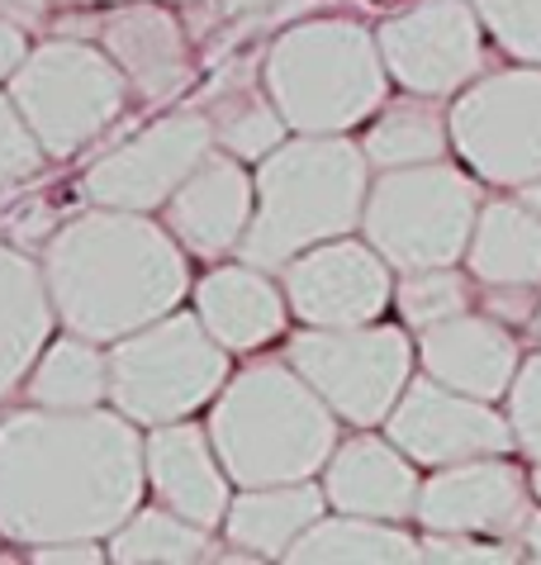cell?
<instances>
[{
  "label": "cell",
  "mask_w": 541,
  "mask_h": 565,
  "mask_svg": "<svg viewBox=\"0 0 541 565\" xmlns=\"http://www.w3.org/2000/svg\"><path fill=\"white\" fill-rule=\"evenodd\" d=\"M34 53L29 49V29L24 20H14V14L0 10V82H10L14 72L24 67V57Z\"/></svg>",
  "instance_id": "e575fe53"
},
{
  "label": "cell",
  "mask_w": 541,
  "mask_h": 565,
  "mask_svg": "<svg viewBox=\"0 0 541 565\" xmlns=\"http://www.w3.org/2000/svg\"><path fill=\"white\" fill-rule=\"evenodd\" d=\"M10 100L20 105L47 157H72L124 115L129 76L105 49H91L82 39H53L39 43L10 76Z\"/></svg>",
  "instance_id": "ba28073f"
},
{
  "label": "cell",
  "mask_w": 541,
  "mask_h": 565,
  "mask_svg": "<svg viewBox=\"0 0 541 565\" xmlns=\"http://www.w3.org/2000/svg\"><path fill=\"white\" fill-rule=\"evenodd\" d=\"M518 556L522 546L499 537H442V532H427L423 542V561H518Z\"/></svg>",
  "instance_id": "836d02e7"
},
{
  "label": "cell",
  "mask_w": 541,
  "mask_h": 565,
  "mask_svg": "<svg viewBox=\"0 0 541 565\" xmlns=\"http://www.w3.org/2000/svg\"><path fill=\"white\" fill-rule=\"evenodd\" d=\"M24 395L39 409H100L109 399V356L82 333L47 342L24 381Z\"/></svg>",
  "instance_id": "4316f807"
},
{
  "label": "cell",
  "mask_w": 541,
  "mask_h": 565,
  "mask_svg": "<svg viewBox=\"0 0 541 565\" xmlns=\"http://www.w3.org/2000/svg\"><path fill=\"white\" fill-rule=\"evenodd\" d=\"M532 490H537V499H541V466H537V476H532Z\"/></svg>",
  "instance_id": "60d3db41"
},
{
  "label": "cell",
  "mask_w": 541,
  "mask_h": 565,
  "mask_svg": "<svg viewBox=\"0 0 541 565\" xmlns=\"http://www.w3.org/2000/svg\"><path fill=\"white\" fill-rule=\"evenodd\" d=\"M371 195L365 148L342 134H305L280 143L257 167V214L243 238V262L285 271L299 253L352 233Z\"/></svg>",
  "instance_id": "3957f363"
},
{
  "label": "cell",
  "mask_w": 541,
  "mask_h": 565,
  "mask_svg": "<svg viewBox=\"0 0 541 565\" xmlns=\"http://www.w3.org/2000/svg\"><path fill=\"white\" fill-rule=\"evenodd\" d=\"M508 57L541 67V0H470Z\"/></svg>",
  "instance_id": "4dcf8cb0"
},
{
  "label": "cell",
  "mask_w": 541,
  "mask_h": 565,
  "mask_svg": "<svg viewBox=\"0 0 541 565\" xmlns=\"http://www.w3.org/2000/svg\"><path fill=\"white\" fill-rule=\"evenodd\" d=\"M508 423H513V443L528 461L541 466V352L528 356L508 390Z\"/></svg>",
  "instance_id": "1f68e13d"
},
{
  "label": "cell",
  "mask_w": 541,
  "mask_h": 565,
  "mask_svg": "<svg viewBox=\"0 0 541 565\" xmlns=\"http://www.w3.org/2000/svg\"><path fill=\"white\" fill-rule=\"evenodd\" d=\"M53 319L57 309L43 266H34V257H24L20 247L0 243V404L24 390L29 371L47 348Z\"/></svg>",
  "instance_id": "603a6c76"
},
{
  "label": "cell",
  "mask_w": 541,
  "mask_h": 565,
  "mask_svg": "<svg viewBox=\"0 0 541 565\" xmlns=\"http://www.w3.org/2000/svg\"><path fill=\"white\" fill-rule=\"evenodd\" d=\"M285 561H305V565H404L423 561V546L409 537L404 527L385 523V518H365V513H342V518H318V523L290 546Z\"/></svg>",
  "instance_id": "d4e9b609"
},
{
  "label": "cell",
  "mask_w": 541,
  "mask_h": 565,
  "mask_svg": "<svg viewBox=\"0 0 541 565\" xmlns=\"http://www.w3.org/2000/svg\"><path fill=\"white\" fill-rule=\"evenodd\" d=\"M204 115L214 119V138L219 148L233 152L237 162H262L285 143V115L276 109V100L252 90V82H219L210 90V109Z\"/></svg>",
  "instance_id": "83f0119b"
},
{
  "label": "cell",
  "mask_w": 541,
  "mask_h": 565,
  "mask_svg": "<svg viewBox=\"0 0 541 565\" xmlns=\"http://www.w3.org/2000/svg\"><path fill=\"white\" fill-rule=\"evenodd\" d=\"M328 490L314 480L295 484H252L229 504L224 532L243 556H290V546L323 518Z\"/></svg>",
  "instance_id": "cb8c5ba5"
},
{
  "label": "cell",
  "mask_w": 541,
  "mask_h": 565,
  "mask_svg": "<svg viewBox=\"0 0 541 565\" xmlns=\"http://www.w3.org/2000/svg\"><path fill=\"white\" fill-rule=\"evenodd\" d=\"M224 385L229 348L200 323V313H167L119 338L109 352V399L142 428L190 418L219 399Z\"/></svg>",
  "instance_id": "8992f818"
},
{
  "label": "cell",
  "mask_w": 541,
  "mask_h": 565,
  "mask_svg": "<svg viewBox=\"0 0 541 565\" xmlns=\"http://www.w3.org/2000/svg\"><path fill=\"white\" fill-rule=\"evenodd\" d=\"M390 443H400L418 466H456V461H480L503 457L513 443V423L489 409V399L460 395L442 381H409V390L385 418Z\"/></svg>",
  "instance_id": "4fadbf2b"
},
{
  "label": "cell",
  "mask_w": 541,
  "mask_h": 565,
  "mask_svg": "<svg viewBox=\"0 0 541 565\" xmlns=\"http://www.w3.org/2000/svg\"><path fill=\"white\" fill-rule=\"evenodd\" d=\"M452 143V115H442L433 105V96H409L380 105V115L371 119L361 148L365 162L380 171L394 167H423V162H442Z\"/></svg>",
  "instance_id": "484cf974"
},
{
  "label": "cell",
  "mask_w": 541,
  "mask_h": 565,
  "mask_svg": "<svg viewBox=\"0 0 541 565\" xmlns=\"http://www.w3.org/2000/svg\"><path fill=\"white\" fill-rule=\"evenodd\" d=\"M480 218V185L452 162L394 167L365 195V243L394 271L456 266Z\"/></svg>",
  "instance_id": "52a82bcc"
},
{
  "label": "cell",
  "mask_w": 541,
  "mask_h": 565,
  "mask_svg": "<svg viewBox=\"0 0 541 565\" xmlns=\"http://www.w3.org/2000/svg\"><path fill=\"white\" fill-rule=\"evenodd\" d=\"M210 437L229 476L252 484L314 480L338 451V414L290 361H262L219 390Z\"/></svg>",
  "instance_id": "277c9868"
},
{
  "label": "cell",
  "mask_w": 541,
  "mask_h": 565,
  "mask_svg": "<svg viewBox=\"0 0 541 565\" xmlns=\"http://www.w3.org/2000/svg\"><path fill=\"white\" fill-rule=\"evenodd\" d=\"M195 313L229 352H257L270 338L285 333L290 300H285V290H276V280L262 266L237 262V266H214L200 280Z\"/></svg>",
  "instance_id": "44dd1931"
},
{
  "label": "cell",
  "mask_w": 541,
  "mask_h": 565,
  "mask_svg": "<svg viewBox=\"0 0 541 565\" xmlns=\"http://www.w3.org/2000/svg\"><path fill=\"white\" fill-rule=\"evenodd\" d=\"M513 542L522 546V556L541 561V509H532L528 518H522V527H518V537H513Z\"/></svg>",
  "instance_id": "f35d334b"
},
{
  "label": "cell",
  "mask_w": 541,
  "mask_h": 565,
  "mask_svg": "<svg viewBox=\"0 0 541 565\" xmlns=\"http://www.w3.org/2000/svg\"><path fill=\"white\" fill-rule=\"evenodd\" d=\"M466 266L485 295H541V214L518 195L480 205Z\"/></svg>",
  "instance_id": "7402d4cb"
},
{
  "label": "cell",
  "mask_w": 541,
  "mask_h": 565,
  "mask_svg": "<svg viewBox=\"0 0 541 565\" xmlns=\"http://www.w3.org/2000/svg\"><path fill=\"white\" fill-rule=\"evenodd\" d=\"M485 20L470 0H423L375 29L390 76L413 96H460L485 72Z\"/></svg>",
  "instance_id": "8fae6325"
},
{
  "label": "cell",
  "mask_w": 541,
  "mask_h": 565,
  "mask_svg": "<svg viewBox=\"0 0 541 565\" xmlns=\"http://www.w3.org/2000/svg\"><path fill=\"white\" fill-rule=\"evenodd\" d=\"M518 200L522 205H532L541 214V181H528V185H518Z\"/></svg>",
  "instance_id": "ab89813d"
},
{
  "label": "cell",
  "mask_w": 541,
  "mask_h": 565,
  "mask_svg": "<svg viewBox=\"0 0 541 565\" xmlns=\"http://www.w3.org/2000/svg\"><path fill=\"white\" fill-rule=\"evenodd\" d=\"M214 148H219L214 119L204 109H181V115L148 124L129 143H119L109 157H100L86 171L82 191L91 205H105V210H138V214L162 210Z\"/></svg>",
  "instance_id": "7c38bea8"
},
{
  "label": "cell",
  "mask_w": 541,
  "mask_h": 565,
  "mask_svg": "<svg viewBox=\"0 0 541 565\" xmlns=\"http://www.w3.org/2000/svg\"><path fill=\"white\" fill-rule=\"evenodd\" d=\"M29 561L43 565H95L105 561L100 542H47V546H29Z\"/></svg>",
  "instance_id": "d590c367"
},
{
  "label": "cell",
  "mask_w": 541,
  "mask_h": 565,
  "mask_svg": "<svg viewBox=\"0 0 541 565\" xmlns=\"http://www.w3.org/2000/svg\"><path fill=\"white\" fill-rule=\"evenodd\" d=\"M452 148L489 185L541 181V67L495 72L470 82L452 105Z\"/></svg>",
  "instance_id": "30bf717a"
},
{
  "label": "cell",
  "mask_w": 541,
  "mask_h": 565,
  "mask_svg": "<svg viewBox=\"0 0 541 565\" xmlns=\"http://www.w3.org/2000/svg\"><path fill=\"white\" fill-rule=\"evenodd\" d=\"M285 361L328 399L342 423L371 428L394 414L409 390L413 342L404 328L390 323H357V328H309L295 333Z\"/></svg>",
  "instance_id": "9c48e42d"
},
{
  "label": "cell",
  "mask_w": 541,
  "mask_h": 565,
  "mask_svg": "<svg viewBox=\"0 0 541 565\" xmlns=\"http://www.w3.org/2000/svg\"><path fill=\"white\" fill-rule=\"evenodd\" d=\"M109 556L124 561V565H138V561H200L210 556V527L190 523L177 509H134L124 518V527L109 537Z\"/></svg>",
  "instance_id": "f1b7e54d"
},
{
  "label": "cell",
  "mask_w": 541,
  "mask_h": 565,
  "mask_svg": "<svg viewBox=\"0 0 541 565\" xmlns=\"http://www.w3.org/2000/svg\"><path fill=\"white\" fill-rule=\"evenodd\" d=\"M43 280L67 333L119 342L167 319L190 290V262L171 228L138 210L67 218L43 247Z\"/></svg>",
  "instance_id": "7a4b0ae2"
},
{
  "label": "cell",
  "mask_w": 541,
  "mask_h": 565,
  "mask_svg": "<svg viewBox=\"0 0 541 565\" xmlns=\"http://www.w3.org/2000/svg\"><path fill=\"white\" fill-rule=\"evenodd\" d=\"M418 361L433 381L460 390L475 399H503L513 390V375L522 366L518 338L495 313H456L418 333Z\"/></svg>",
  "instance_id": "ac0fdd59"
},
{
  "label": "cell",
  "mask_w": 541,
  "mask_h": 565,
  "mask_svg": "<svg viewBox=\"0 0 541 565\" xmlns=\"http://www.w3.org/2000/svg\"><path fill=\"white\" fill-rule=\"evenodd\" d=\"M532 513L528 476L503 461V457H480V461H456L437 466L418 490V523L442 537H499L513 542L522 518Z\"/></svg>",
  "instance_id": "9a60e30c"
},
{
  "label": "cell",
  "mask_w": 541,
  "mask_h": 565,
  "mask_svg": "<svg viewBox=\"0 0 541 565\" xmlns=\"http://www.w3.org/2000/svg\"><path fill=\"white\" fill-rule=\"evenodd\" d=\"M86 6H119V0H0V10L14 14V20H24V24H34L53 10H86Z\"/></svg>",
  "instance_id": "8d00e7d4"
},
{
  "label": "cell",
  "mask_w": 541,
  "mask_h": 565,
  "mask_svg": "<svg viewBox=\"0 0 541 565\" xmlns=\"http://www.w3.org/2000/svg\"><path fill=\"white\" fill-rule=\"evenodd\" d=\"M532 333H537V342H541V309H537V319H532Z\"/></svg>",
  "instance_id": "b9f144b4"
},
{
  "label": "cell",
  "mask_w": 541,
  "mask_h": 565,
  "mask_svg": "<svg viewBox=\"0 0 541 565\" xmlns=\"http://www.w3.org/2000/svg\"><path fill=\"white\" fill-rule=\"evenodd\" d=\"M285 300L309 328L375 323L394 300L390 262L371 243L328 238L285 266Z\"/></svg>",
  "instance_id": "5bb4252c"
},
{
  "label": "cell",
  "mask_w": 541,
  "mask_h": 565,
  "mask_svg": "<svg viewBox=\"0 0 541 565\" xmlns=\"http://www.w3.org/2000/svg\"><path fill=\"white\" fill-rule=\"evenodd\" d=\"M290 6L305 10L309 0H219V14H229V20H270V14H285Z\"/></svg>",
  "instance_id": "74e56055"
},
{
  "label": "cell",
  "mask_w": 541,
  "mask_h": 565,
  "mask_svg": "<svg viewBox=\"0 0 541 565\" xmlns=\"http://www.w3.org/2000/svg\"><path fill=\"white\" fill-rule=\"evenodd\" d=\"M262 82L295 134H347L385 105L390 67L357 20H305L270 43Z\"/></svg>",
  "instance_id": "5b68a950"
},
{
  "label": "cell",
  "mask_w": 541,
  "mask_h": 565,
  "mask_svg": "<svg viewBox=\"0 0 541 565\" xmlns=\"http://www.w3.org/2000/svg\"><path fill=\"white\" fill-rule=\"evenodd\" d=\"M43 143L34 138V129L24 124L20 105H14L10 96H0V191L14 181H24L29 171H39L43 162Z\"/></svg>",
  "instance_id": "d6a6232c"
},
{
  "label": "cell",
  "mask_w": 541,
  "mask_h": 565,
  "mask_svg": "<svg viewBox=\"0 0 541 565\" xmlns=\"http://www.w3.org/2000/svg\"><path fill=\"white\" fill-rule=\"evenodd\" d=\"M167 228L181 238L195 257H224L237 253L257 214V181L243 171L233 152H210L204 162L181 181V191L167 200Z\"/></svg>",
  "instance_id": "e0dca14e"
},
{
  "label": "cell",
  "mask_w": 541,
  "mask_h": 565,
  "mask_svg": "<svg viewBox=\"0 0 541 565\" xmlns=\"http://www.w3.org/2000/svg\"><path fill=\"white\" fill-rule=\"evenodd\" d=\"M95 39L100 49L119 62L129 86L148 105H162L195 82V62H190V43L181 20L167 6H148V0H119L115 10L95 14Z\"/></svg>",
  "instance_id": "2e32d148"
},
{
  "label": "cell",
  "mask_w": 541,
  "mask_h": 565,
  "mask_svg": "<svg viewBox=\"0 0 541 565\" xmlns=\"http://www.w3.org/2000/svg\"><path fill=\"white\" fill-rule=\"evenodd\" d=\"M394 305H400L409 328H433L442 319L470 309V280L456 266H423V271H404V280L394 286Z\"/></svg>",
  "instance_id": "f546056e"
},
{
  "label": "cell",
  "mask_w": 541,
  "mask_h": 565,
  "mask_svg": "<svg viewBox=\"0 0 541 565\" xmlns=\"http://www.w3.org/2000/svg\"><path fill=\"white\" fill-rule=\"evenodd\" d=\"M142 437L119 409L0 418V537L20 546L105 542L142 499Z\"/></svg>",
  "instance_id": "6da1fadb"
},
{
  "label": "cell",
  "mask_w": 541,
  "mask_h": 565,
  "mask_svg": "<svg viewBox=\"0 0 541 565\" xmlns=\"http://www.w3.org/2000/svg\"><path fill=\"white\" fill-rule=\"evenodd\" d=\"M418 461L409 457L400 443H385V437H352L332 451V461L323 466V490L328 504L342 513H365V518H385V523H400V518L418 513Z\"/></svg>",
  "instance_id": "ffe728a7"
},
{
  "label": "cell",
  "mask_w": 541,
  "mask_h": 565,
  "mask_svg": "<svg viewBox=\"0 0 541 565\" xmlns=\"http://www.w3.org/2000/svg\"><path fill=\"white\" fill-rule=\"evenodd\" d=\"M142 461H148V484L167 509L200 527H219L229 518V470L214 451L210 428L195 423H157L142 443Z\"/></svg>",
  "instance_id": "d6986e66"
}]
</instances>
